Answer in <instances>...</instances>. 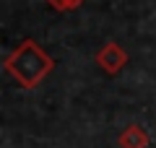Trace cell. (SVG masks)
<instances>
[{
    "label": "cell",
    "instance_id": "obj_1",
    "mask_svg": "<svg viewBox=\"0 0 156 148\" xmlns=\"http://www.w3.org/2000/svg\"><path fill=\"white\" fill-rule=\"evenodd\" d=\"M50 68H52L50 57H47L44 52H39L31 42H26L16 55L8 60V70H11L23 86H34Z\"/></svg>",
    "mask_w": 156,
    "mask_h": 148
},
{
    "label": "cell",
    "instance_id": "obj_2",
    "mask_svg": "<svg viewBox=\"0 0 156 148\" xmlns=\"http://www.w3.org/2000/svg\"><path fill=\"white\" fill-rule=\"evenodd\" d=\"M99 62L107 68V70H117V68L125 62V55H122V52H120L117 47H107L104 52L99 55Z\"/></svg>",
    "mask_w": 156,
    "mask_h": 148
},
{
    "label": "cell",
    "instance_id": "obj_3",
    "mask_svg": "<svg viewBox=\"0 0 156 148\" xmlns=\"http://www.w3.org/2000/svg\"><path fill=\"white\" fill-rule=\"evenodd\" d=\"M50 3H52L55 8H60V11H62V8H76L78 3H83V0H50Z\"/></svg>",
    "mask_w": 156,
    "mask_h": 148
}]
</instances>
